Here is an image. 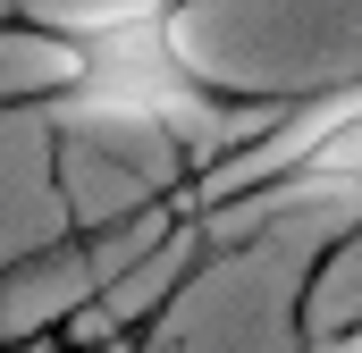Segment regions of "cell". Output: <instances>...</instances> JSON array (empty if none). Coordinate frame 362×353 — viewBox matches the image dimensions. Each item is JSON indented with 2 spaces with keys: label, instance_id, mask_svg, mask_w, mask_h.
<instances>
[{
  "label": "cell",
  "instance_id": "obj_1",
  "mask_svg": "<svg viewBox=\"0 0 362 353\" xmlns=\"http://www.w3.org/2000/svg\"><path fill=\"white\" fill-rule=\"evenodd\" d=\"M42 59H51V92L42 118L59 126H135V135H169V143H228L245 135V118H270L253 101L202 76V59L185 51L177 0H101V8H51L17 25Z\"/></svg>",
  "mask_w": 362,
  "mask_h": 353
},
{
  "label": "cell",
  "instance_id": "obj_2",
  "mask_svg": "<svg viewBox=\"0 0 362 353\" xmlns=\"http://www.w3.org/2000/svg\"><path fill=\"white\" fill-rule=\"evenodd\" d=\"M228 185H253L262 202H354L362 193V85L278 109L270 135H253L236 160H219L194 193H228Z\"/></svg>",
  "mask_w": 362,
  "mask_h": 353
}]
</instances>
